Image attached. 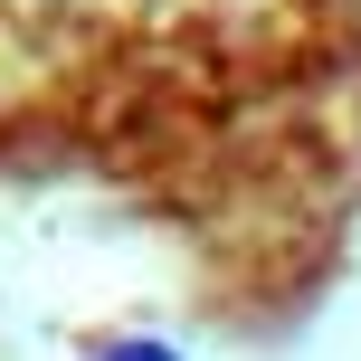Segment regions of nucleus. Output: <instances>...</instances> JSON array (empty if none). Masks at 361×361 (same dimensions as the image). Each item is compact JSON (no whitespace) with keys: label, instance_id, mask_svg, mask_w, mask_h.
Returning <instances> with one entry per match:
<instances>
[{"label":"nucleus","instance_id":"1","mask_svg":"<svg viewBox=\"0 0 361 361\" xmlns=\"http://www.w3.org/2000/svg\"><path fill=\"white\" fill-rule=\"evenodd\" d=\"M105 361H171V352H162V343H114Z\"/></svg>","mask_w":361,"mask_h":361}]
</instances>
